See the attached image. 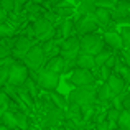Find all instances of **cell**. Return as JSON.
Segmentation results:
<instances>
[{
    "mask_svg": "<svg viewBox=\"0 0 130 130\" xmlns=\"http://www.w3.org/2000/svg\"><path fill=\"white\" fill-rule=\"evenodd\" d=\"M68 102L69 104H77L81 107L94 105L97 102V87L92 84V86H83V87L73 89L68 95Z\"/></svg>",
    "mask_w": 130,
    "mask_h": 130,
    "instance_id": "cell-1",
    "label": "cell"
},
{
    "mask_svg": "<svg viewBox=\"0 0 130 130\" xmlns=\"http://www.w3.org/2000/svg\"><path fill=\"white\" fill-rule=\"evenodd\" d=\"M104 36L99 33H91V35H84L81 36V53H87V54H99L104 48Z\"/></svg>",
    "mask_w": 130,
    "mask_h": 130,
    "instance_id": "cell-2",
    "label": "cell"
},
{
    "mask_svg": "<svg viewBox=\"0 0 130 130\" xmlns=\"http://www.w3.org/2000/svg\"><path fill=\"white\" fill-rule=\"evenodd\" d=\"M35 81L38 83V86L41 87V89L51 92V91H56L58 84H59V74L54 73V71L46 69V68H43V69L36 71Z\"/></svg>",
    "mask_w": 130,
    "mask_h": 130,
    "instance_id": "cell-3",
    "label": "cell"
},
{
    "mask_svg": "<svg viewBox=\"0 0 130 130\" xmlns=\"http://www.w3.org/2000/svg\"><path fill=\"white\" fill-rule=\"evenodd\" d=\"M44 61H46V54H44L43 46L35 44V46L30 50V53L25 56L23 63H25V66L28 68L30 71H40V69H43Z\"/></svg>",
    "mask_w": 130,
    "mask_h": 130,
    "instance_id": "cell-4",
    "label": "cell"
},
{
    "mask_svg": "<svg viewBox=\"0 0 130 130\" xmlns=\"http://www.w3.org/2000/svg\"><path fill=\"white\" fill-rule=\"evenodd\" d=\"M28 79H30V69L25 66V63H20V61L13 63V66L10 68V79H8L10 86L15 87L25 86Z\"/></svg>",
    "mask_w": 130,
    "mask_h": 130,
    "instance_id": "cell-5",
    "label": "cell"
},
{
    "mask_svg": "<svg viewBox=\"0 0 130 130\" xmlns=\"http://www.w3.org/2000/svg\"><path fill=\"white\" fill-rule=\"evenodd\" d=\"M81 54V38L79 36H71L61 43V56L66 61H76Z\"/></svg>",
    "mask_w": 130,
    "mask_h": 130,
    "instance_id": "cell-6",
    "label": "cell"
},
{
    "mask_svg": "<svg viewBox=\"0 0 130 130\" xmlns=\"http://www.w3.org/2000/svg\"><path fill=\"white\" fill-rule=\"evenodd\" d=\"M97 28H99V23H97L94 15H83L76 22V31L81 36L91 35V33H97Z\"/></svg>",
    "mask_w": 130,
    "mask_h": 130,
    "instance_id": "cell-7",
    "label": "cell"
},
{
    "mask_svg": "<svg viewBox=\"0 0 130 130\" xmlns=\"http://www.w3.org/2000/svg\"><path fill=\"white\" fill-rule=\"evenodd\" d=\"M69 81H71V83H73L76 87L92 86V84H94V76H92V71L83 69V68H76V69L71 73Z\"/></svg>",
    "mask_w": 130,
    "mask_h": 130,
    "instance_id": "cell-8",
    "label": "cell"
},
{
    "mask_svg": "<svg viewBox=\"0 0 130 130\" xmlns=\"http://www.w3.org/2000/svg\"><path fill=\"white\" fill-rule=\"evenodd\" d=\"M35 46L31 43V40L28 36H18L13 41V50H12V56L17 59H25V56L30 53V50Z\"/></svg>",
    "mask_w": 130,
    "mask_h": 130,
    "instance_id": "cell-9",
    "label": "cell"
},
{
    "mask_svg": "<svg viewBox=\"0 0 130 130\" xmlns=\"http://www.w3.org/2000/svg\"><path fill=\"white\" fill-rule=\"evenodd\" d=\"M61 119H63V109L56 107L54 104L50 105V107L44 110V115H43V127L44 128L56 127L61 122Z\"/></svg>",
    "mask_w": 130,
    "mask_h": 130,
    "instance_id": "cell-10",
    "label": "cell"
},
{
    "mask_svg": "<svg viewBox=\"0 0 130 130\" xmlns=\"http://www.w3.org/2000/svg\"><path fill=\"white\" fill-rule=\"evenodd\" d=\"M112 18L117 23H130V2L119 0L115 8L112 10Z\"/></svg>",
    "mask_w": 130,
    "mask_h": 130,
    "instance_id": "cell-11",
    "label": "cell"
},
{
    "mask_svg": "<svg viewBox=\"0 0 130 130\" xmlns=\"http://www.w3.org/2000/svg\"><path fill=\"white\" fill-rule=\"evenodd\" d=\"M76 64V61H66L63 56H54V58H51V59H48V63H46V69H50V71H54V73H58V74H61L63 71H66L68 68H69V64Z\"/></svg>",
    "mask_w": 130,
    "mask_h": 130,
    "instance_id": "cell-12",
    "label": "cell"
},
{
    "mask_svg": "<svg viewBox=\"0 0 130 130\" xmlns=\"http://www.w3.org/2000/svg\"><path fill=\"white\" fill-rule=\"evenodd\" d=\"M53 28H54V26H53V23H51V20L44 18V17H38V18H35V22H33V30H35L36 38L44 36L46 33H50Z\"/></svg>",
    "mask_w": 130,
    "mask_h": 130,
    "instance_id": "cell-13",
    "label": "cell"
},
{
    "mask_svg": "<svg viewBox=\"0 0 130 130\" xmlns=\"http://www.w3.org/2000/svg\"><path fill=\"white\" fill-rule=\"evenodd\" d=\"M125 84H127V79H124L122 76H119V74H115V73L112 74V76L109 77V81H107V86L110 87L114 97L119 95V94H122V92L125 91Z\"/></svg>",
    "mask_w": 130,
    "mask_h": 130,
    "instance_id": "cell-14",
    "label": "cell"
},
{
    "mask_svg": "<svg viewBox=\"0 0 130 130\" xmlns=\"http://www.w3.org/2000/svg\"><path fill=\"white\" fill-rule=\"evenodd\" d=\"M102 36H104V41H105V44H107L109 48H112V50H117V51H119V50H125L120 33H117V31H105Z\"/></svg>",
    "mask_w": 130,
    "mask_h": 130,
    "instance_id": "cell-15",
    "label": "cell"
},
{
    "mask_svg": "<svg viewBox=\"0 0 130 130\" xmlns=\"http://www.w3.org/2000/svg\"><path fill=\"white\" fill-rule=\"evenodd\" d=\"M76 66L83 68V69H89V71L94 69V68H97V64H95V56L87 54V53H81L76 59Z\"/></svg>",
    "mask_w": 130,
    "mask_h": 130,
    "instance_id": "cell-16",
    "label": "cell"
},
{
    "mask_svg": "<svg viewBox=\"0 0 130 130\" xmlns=\"http://www.w3.org/2000/svg\"><path fill=\"white\" fill-rule=\"evenodd\" d=\"M95 20H97L99 26H109L112 22H114V18H112V10H107V8H97V12L94 13Z\"/></svg>",
    "mask_w": 130,
    "mask_h": 130,
    "instance_id": "cell-17",
    "label": "cell"
},
{
    "mask_svg": "<svg viewBox=\"0 0 130 130\" xmlns=\"http://www.w3.org/2000/svg\"><path fill=\"white\" fill-rule=\"evenodd\" d=\"M97 12V0H81L77 7V13L83 15H94Z\"/></svg>",
    "mask_w": 130,
    "mask_h": 130,
    "instance_id": "cell-18",
    "label": "cell"
},
{
    "mask_svg": "<svg viewBox=\"0 0 130 130\" xmlns=\"http://www.w3.org/2000/svg\"><path fill=\"white\" fill-rule=\"evenodd\" d=\"M66 117L79 124V120H83V107L77 104H69L66 109Z\"/></svg>",
    "mask_w": 130,
    "mask_h": 130,
    "instance_id": "cell-19",
    "label": "cell"
},
{
    "mask_svg": "<svg viewBox=\"0 0 130 130\" xmlns=\"http://www.w3.org/2000/svg\"><path fill=\"white\" fill-rule=\"evenodd\" d=\"M109 99H114V94H112L110 87L107 86V83H104L97 87V102L99 104H105Z\"/></svg>",
    "mask_w": 130,
    "mask_h": 130,
    "instance_id": "cell-20",
    "label": "cell"
},
{
    "mask_svg": "<svg viewBox=\"0 0 130 130\" xmlns=\"http://www.w3.org/2000/svg\"><path fill=\"white\" fill-rule=\"evenodd\" d=\"M74 28H76L74 22L71 18H66V20H63V22H61V25H59V35L63 36L64 40H68V38H71Z\"/></svg>",
    "mask_w": 130,
    "mask_h": 130,
    "instance_id": "cell-21",
    "label": "cell"
},
{
    "mask_svg": "<svg viewBox=\"0 0 130 130\" xmlns=\"http://www.w3.org/2000/svg\"><path fill=\"white\" fill-rule=\"evenodd\" d=\"M120 112L122 110H119V109H109L107 110V122L110 124V127L112 130H115V127L119 125V119H120Z\"/></svg>",
    "mask_w": 130,
    "mask_h": 130,
    "instance_id": "cell-22",
    "label": "cell"
},
{
    "mask_svg": "<svg viewBox=\"0 0 130 130\" xmlns=\"http://www.w3.org/2000/svg\"><path fill=\"white\" fill-rule=\"evenodd\" d=\"M2 124L7 125L10 130H17L18 128L17 119H15V114H13V112H5V114H2Z\"/></svg>",
    "mask_w": 130,
    "mask_h": 130,
    "instance_id": "cell-23",
    "label": "cell"
},
{
    "mask_svg": "<svg viewBox=\"0 0 130 130\" xmlns=\"http://www.w3.org/2000/svg\"><path fill=\"white\" fill-rule=\"evenodd\" d=\"M112 56H114V54H112L110 50H102L99 54H95V64H97V68H102Z\"/></svg>",
    "mask_w": 130,
    "mask_h": 130,
    "instance_id": "cell-24",
    "label": "cell"
},
{
    "mask_svg": "<svg viewBox=\"0 0 130 130\" xmlns=\"http://www.w3.org/2000/svg\"><path fill=\"white\" fill-rule=\"evenodd\" d=\"M17 91H18V95H20V99H22V101H26V104H28L31 109L35 107V104H33V101H35V99L31 97V94H30V91L26 89V86L17 87Z\"/></svg>",
    "mask_w": 130,
    "mask_h": 130,
    "instance_id": "cell-25",
    "label": "cell"
},
{
    "mask_svg": "<svg viewBox=\"0 0 130 130\" xmlns=\"http://www.w3.org/2000/svg\"><path fill=\"white\" fill-rule=\"evenodd\" d=\"M114 73L119 74V76H122L124 79H127L128 74H130V66L125 61L124 63H122V61H117V64H115V68H114Z\"/></svg>",
    "mask_w": 130,
    "mask_h": 130,
    "instance_id": "cell-26",
    "label": "cell"
},
{
    "mask_svg": "<svg viewBox=\"0 0 130 130\" xmlns=\"http://www.w3.org/2000/svg\"><path fill=\"white\" fill-rule=\"evenodd\" d=\"M50 95H51V99H53V104L56 105V107H59V109H68L69 102H66V99H64L61 94H58L56 91H51Z\"/></svg>",
    "mask_w": 130,
    "mask_h": 130,
    "instance_id": "cell-27",
    "label": "cell"
},
{
    "mask_svg": "<svg viewBox=\"0 0 130 130\" xmlns=\"http://www.w3.org/2000/svg\"><path fill=\"white\" fill-rule=\"evenodd\" d=\"M17 23H12V25H8V23H2L0 25V35H2V38H10V36H13V33L17 31Z\"/></svg>",
    "mask_w": 130,
    "mask_h": 130,
    "instance_id": "cell-28",
    "label": "cell"
},
{
    "mask_svg": "<svg viewBox=\"0 0 130 130\" xmlns=\"http://www.w3.org/2000/svg\"><path fill=\"white\" fill-rule=\"evenodd\" d=\"M119 127L122 130H130V110H122L120 119H119Z\"/></svg>",
    "mask_w": 130,
    "mask_h": 130,
    "instance_id": "cell-29",
    "label": "cell"
},
{
    "mask_svg": "<svg viewBox=\"0 0 130 130\" xmlns=\"http://www.w3.org/2000/svg\"><path fill=\"white\" fill-rule=\"evenodd\" d=\"M15 119H17V125L22 130H28V117L23 112H15Z\"/></svg>",
    "mask_w": 130,
    "mask_h": 130,
    "instance_id": "cell-30",
    "label": "cell"
},
{
    "mask_svg": "<svg viewBox=\"0 0 130 130\" xmlns=\"http://www.w3.org/2000/svg\"><path fill=\"white\" fill-rule=\"evenodd\" d=\"M10 79V66H0V86H7Z\"/></svg>",
    "mask_w": 130,
    "mask_h": 130,
    "instance_id": "cell-31",
    "label": "cell"
},
{
    "mask_svg": "<svg viewBox=\"0 0 130 130\" xmlns=\"http://www.w3.org/2000/svg\"><path fill=\"white\" fill-rule=\"evenodd\" d=\"M25 86H26V89L30 91V94H31V97H33V99L38 97V89H40V86H38V83H36L35 79H31V77H30V79L26 81Z\"/></svg>",
    "mask_w": 130,
    "mask_h": 130,
    "instance_id": "cell-32",
    "label": "cell"
},
{
    "mask_svg": "<svg viewBox=\"0 0 130 130\" xmlns=\"http://www.w3.org/2000/svg\"><path fill=\"white\" fill-rule=\"evenodd\" d=\"M120 36H122V41H124V46L128 48L130 46V26H122L120 28Z\"/></svg>",
    "mask_w": 130,
    "mask_h": 130,
    "instance_id": "cell-33",
    "label": "cell"
},
{
    "mask_svg": "<svg viewBox=\"0 0 130 130\" xmlns=\"http://www.w3.org/2000/svg\"><path fill=\"white\" fill-rule=\"evenodd\" d=\"M73 13H74V8H73V7H61V8H58V17H61L63 20L69 18Z\"/></svg>",
    "mask_w": 130,
    "mask_h": 130,
    "instance_id": "cell-34",
    "label": "cell"
},
{
    "mask_svg": "<svg viewBox=\"0 0 130 130\" xmlns=\"http://www.w3.org/2000/svg\"><path fill=\"white\" fill-rule=\"evenodd\" d=\"M117 2L114 0H97V8H107V10H114Z\"/></svg>",
    "mask_w": 130,
    "mask_h": 130,
    "instance_id": "cell-35",
    "label": "cell"
},
{
    "mask_svg": "<svg viewBox=\"0 0 130 130\" xmlns=\"http://www.w3.org/2000/svg\"><path fill=\"white\" fill-rule=\"evenodd\" d=\"M99 71H101V77H102V81H104V83H107L109 77L114 74V69H110V68H107V66L99 68Z\"/></svg>",
    "mask_w": 130,
    "mask_h": 130,
    "instance_id": "cell-36",
    "label": "cell"
},
{
    "mask_svg": "<svg viewBox=\"0 0 130 130\" xmlns=\"http://www.w3.org/2000/svg\"><path fill=\"white\" fill-rule=\"evenodd\" d=\"M0 3H2V8L7 10V12H15V8H17L15 0H2Z\"/></svg>",
    "mask_w": 130,
    "mask_h": 130,
    "instance_id": "cell-37",
    "label": "cell"
},
{
    "mask_svg": "<svg viewBox=\"0 0 130 130\" xmlns=\"http://www.w3.org/2000/svg\"><path fill=\"white\" fill-rule=\"evenodd\" d=\"M7 105H8V95L2 91V114L7 112Z\"/></svg>",
    "mask_w": 130,
    "mask_h": 130,
    "instance_id": "cell-38",
    "label": "cell"
},
{
    "mask_svg": "<svg viewBox=\"0 0 130 130\" xmlns=\"http://www.w3.org/2000/svg\"><path fill=\"white\" fill-rule=\"evenodd\" d=\"M7 18H8V12L0 8V23H7Z\"/></svg>",
    "mask_w": 130,
    "mask_h": 130,
    "instance_id": "cell-39",
    "label": "cell"
},
{
    "mask_svg": "<svg viewBox=\"0 0 130 130\" xmlns=\"http://www.w3.org/2000/svg\"><path fill=\"white\" fill-rule=\"evenodd\" d=\"M95 130H112V127H110V124L105 120V122H102V124H99Z\"/></svg>",
    "mask_w": 130,
    "mask_h": 130,
    "instance_id": "cell-40",
    "label": "cell"
},
{
    "mask_svg": "<svg viewBox=\"0 0 130 130\" xmlns=\"http://www.w3.org/2000/svg\"><path fill=\"white\" fill-rule=\"evenodd\" d=\"M15 2H17V8H15V13H18L20 10H22V7L25 5L26 2H31V0H15Z\"/></svg>",
    "mask_w": 130,
    "mask_h": 130,
    "instance_id": "cell-41",
    "label": "cell"
},
{
    "mask_svg": "<svg viewBox=\"0 0 130 130\" xmlns=\"http://www.w3.org/2000/svg\"><path fill=\"white\" fill-rule=\"evenodd\" d=\"M124 61H125V63H127L128 66H130V46L124 50Z\"/></svg>",
    "mask_w": 130,
    "mask_h": 130,
    "instance_id": "cell-42",
    "label": "cell"
},
{
    "mask_svg": "<svg viewBox=\"0 0 130 130\" xmlns=\"http://www.w3.org/2000/svg\"><path fill=\"white\" fill-rule=\"evenodd\" d=\"M124 109H125V110H130V95H125V99H124Z\"/></svg>",
    "mask_w": 130,
    "mask_h": 130,
    "instance_id": "cell-43",
    "label": "cell"
},
{
    "mask_svg": "<svg viewBox=\"0 0 130 130\" xmlns=\"http://www.w3.org/2000/svg\"><path fill=\"white\" fill-rule=\"evenodd\" d=\"M0 130H10V128L7 127V125H3V124H2V127H0Z\"/></svg>",
    "mask_w": 130,
    "mask_h": 130,
    "instance_id": "cell-44",
    "label": "cell"
},
{
    "mask_svg": "<svg viewBox=\"0 0 130 130\" xmlns=\"http://www.w3.org/2000/svg\"><path fill=\"white\" fill-rule=\"evenodd\" d=\"M33 3H41V2H44V0H31Z\"/></svg>",
    "mask_w": 130,
    "mask_h": 130,
    "instance_id": "cell-45",
    "label": "cell"
},
{
    "mask_svg": "<svg viewBox=\"0 0 130 130\" xmlns=\"http://www.w3.org/2000/svg\"><path fill=\"white\" fill-rule=\"evenodd\" d=\"M127 83L130 84V74H128V77H127Z\"/></svg>",
    "mask_w": 130,
    "mask_h": 130,
    "instance_id": "cell-46",
    "label": "cell"
},
{
    "mask_svg": "<svg viewBox=\"0 0 130 130\" xmlns=\"http://www.w3.org/2000/svg\"><path fill=\"white\" fill-rule=\"evenodd\" d=\"M17 130H22V128H17Z\"/></svg>",
    "mask_w": 130,
    "mask_h": 130,
    "instance_id": "cell-47",
    "label": "cell"
},
{
    "mask_svg": "<svg viewBox=\"0 0 130 130\" xmlns=\"http://www.w3.org/2000/svg\"><path fill=\"white\" fill-rule=\"evenodd\" d=\"M128 2H130V0H128Z\"/></svg>",
    "mask_w": 130,
    "mask_h": 130,
    "instance_id": "cell-48",
    "label": "cell"
}]
</instances>
